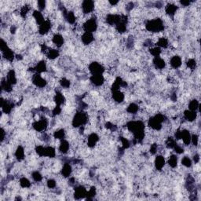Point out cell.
Here are the masks:
<instances>
[{
    "label": "cell",
    "mask_w": 201,
    "mask_h": 201,
    "mask_svg": "<svg viewBox=\"0 0 201 201\" xmlns=\"http://www.w3.org/2000/svg\"><path fill=\"white\" fill-rule=\"evenodd\" d=\"M145 28L149 31L160 32L164 29V26H163V22L161 19L156 18L154 20H149L145 24Z\"/></svg>",
    "instance_id": "1"
},
{
    "label": "cell",
    "mask_w": 201,
    "mask_h": 201,
    "mask_svg": "<svg viewBox=\"0 0 201 201\" xmlns=\"http://www.w3.org/2000/svg\"><path fill=\"white\" fill-rule=\"evenodd\" d=\"M88 120V116L87 113L83 112H79L76 114L74 116L73 120H72V125L74 127H80L82 126H84V124H87Z\"/></svg>",
    "instance_id": "2"
},
{
    "label": "cell",
    "mask_w": 201,
    "mask_h": 201,
    "mask_svg": "<svg viewBox=\"0 0 201 201\" xmlns=\"http://www.w3.org/2000/svg\"><path fill=\"white\" fill-rule=\"evenodd\" d=\"M83 29L85 31V32H91L93 33L96 31L98 28V24H97L96 19L91 18L87 20L83 25Z\"/></svg>",
    "instance_id": "3"
},
{
    "label": "cell",
    "mask_w": 201,
    "mask_h": 201,
    "mask_svg": "<svg viewBox=\"0 0 201 201\" xmlns=\"http://www.w3.org/2000/svg\"><path fill=\"white\" fill-rule=\"evenodd\" d=\"M89 70L92 75H102L105 72V68L100 63L92 62L89 65Z\"/></svg>",
    "instance_id": "4"
},
{
    "label": "cell",
    "mask_w": 201,
    "mask_h": 201,
    "mask_svg": "<svg viewBox=\"0 0 201 201\" xmlns=\"http://www.w3.org/2000/svg\"><path fill=\"white\" fill-rule=\"evenodd\" d=\"M33 128L36 131H39V132H42V131H45L48 126V122L47 120L45 118H42L40 120H37L33 124Z\"/></svg>",
    "instance_id": "5"
},
{
    "label": "cell",
    "mask_w": 201,
    "mask_h": 201,
    "mask_svg": "<svg viewBox=\"0 0 201 201\" xmlns=\"http://www.w3.org/2000/svg\"><path fill=\"white\" fill-rule=\"evenodd\" d=\"M87 190L84 186L79 185L76 187L75 188V192H74V197L76 199H81L83 198L87 197Z\"/></svg>",
    "instance_id": "6"
},
{
    "label": "cell",
    "mask_w": 201,
    "mask_h": 201,
    "mask_svg": "<svg viewBox=\"0 0 201 201\" xmlns=\"http://www.w3.org/2000/svg\"><path fill=\"white\" fill-rule=\"evenodd\" d=\"M32 82H33V83L36 87H39V88H43V87L46 86V79H43L39 74L34 75L33 78H32Z\"/></svg>",
    "instance_id": "7"
},
{
    "label": "cell",
    "mask_w": 201,
    "mask_h": 201,
    "mask_svg": "<svg viewBox=\"0 0 201 201\" xmlns=\"http://www.w3.org/2000/svg\"><path fill=\"white\" fill-rule=\"evenodd\" d=\"M82 9L85 14L92 13L94 9V2L93 1H84L82 3Z\"/></svg>",
    "instance_id": "8"
},
{
    "label": "cell",
    "mask_w": 201,
    "mask_h": 201,
    "mask_svg": "<svg viewBox=\"0 0 201 201\" xmlns=\"http://www.w3.org/2000/svg\"><path fill=\"white\" fill-rule=\"evenodd\" d=\"M51 29V22L50 20H45L43 24L39 25V33L42 35H44L47 34Z\"/></svg>",
    "instance_id": "9"
},
{
    "label": "cell",
    "mask_w": 201,
    "mask_h": 201,
    "mask_svg": "<svg viewBox=\"0 0 201 201\" xmlns=\"http://www.w3.org/2000/svg\"><path fill=\"white\" fill-rule=\"evenodd\" d=\"M91 82L96 87H101L105 83V78L102 75H92L91 77Z\"/></svg>",
    "instance_id": "10"
},
{
    "label": "cell",
    "mask_w": 201,
    "mask_h": 201,
    "mask_svg": "<svg viewBox=\"0 0 201 201\" xmlns=\"http://www.w3.org/2000/svg\"><path fill=\"white\" fill-rule=\"evenodd\" d=\"M98 141H99V137H98V135L95 133L91 134V135H89L88 138H87V145L91 148L94 147Z\"/></svg>",
    "instance_id": "11"
},
{
    "label": "cell",
    "mask_w": 201,
    "mask_h": 201,
    "mask_svg": "<svg viewBox=\"0 0 201 201\" xmlns=\"http://www.w3.org/2000/svg\"><path fill=\"white\" fill-rule=\"evenodd\" d=\"M181 139L185 145H188L191 143V135H190L189 131H187V130H182L181 131Z\"/></svg>",
    "instance_id": "12"
},
{
    "label": "cell",
    "mask_w": 201,
    "mask_h": 201,
    "mask_svg": "<svg viewBox=\"0 0 201 201\" xmlns=\"http://www.w3.org/2000/svg\"><path fill=\"white\" fill-rule=\"evenodd\" d=\"M72 172V168L68 163H65L64 166H63L62 169H61V174L63 177L68 178L71 176V174Z\"/></svg>",
    "instance_id": "13"
},
{
    "label": "cell",
    "mask_w": 201,
    "mask_h": 201,
    "mask_svg": "<svg viewBox=\"0 0 201 201\" xmlns=\"http://www.w3.org/2000/svg\"><path fill=\"white\" fill-rule=\"evenodd\" d=\"M94 38L93 33L91 32H84L81 37V40L85 45H89L94 41Z\"/></svg>",
    "instance_id": "14"
},
{
    "label": "cell",
    "mask_w": 201,
    "mask_h": 201,
    "mask_svg": "<svg viewBox=\"0 0 201 201\" xmlns=\"http://www.w3.org/2000/svg\"><path fill=\"white\" fill-rule=\"evenodd\" d=\"M153 65H155L156 68L163 69L166 66V63H165L164 60L161 58L160 57H154V59H153Z\"/></svg>",
    "instance_id": "15"
},
{
    "label": "cell",
    "mask_w": 201,
    "mask_h": 201,
    "mask_svg": "<svg viewBox=\"0 0 201 201\" xmlns=\"http://www.w3.org/2000/svg\"><path fill=\"white\" fill-rule=\"evenodd\" d=\"M165 165L164 157L163 156H157L155 160V167L158 170H161Z\"/></svg>",
    "instance_id": "16"
},
{
    "label": "cell",
    "mask_w": 201,
    "mask_h": 201,
    "mask_svg": "<svg viewBox=\"0 0 201 201\" xmlns=\"http://www.w3.org/2000/svg\"><path fill=\"white\" fill-rule=\"evenodd\" d=\"M69 148H70V145H69V142L68 141L65 140V139L61 141L59 148H58L60 153H63V154H66L68 152V150H69Z\"/></svg>",
    "instance_id": "17"
},
{
    "label": "cell",
    "mask_w": 201,
    "mask_h": 201,
    "mask_svg": "<svg viewBox=\"0 0 201 201\" xmlns=\"http://www.w3.org/2000/svg\"><path fill=\"white\" fill-rule=\"evenodd\" d=\"M52 41L54 44L57 47H61L64 44V38H63L62 35H61L60 34H55V35L53 36V39Z\"/></svg>",
    "instance_id": "18"
},
{
    "label": "cell",
    "mask_w": 201,
    "mask_h": 201,
    "mask_svg": "<svg viewBox=\"0 0 201 201\" xmlns=\"http://www.w3.org/2000/svg\"><path fill=\"white\" fill-rule=\"evenodd\" d=\"M181 58L179 56H174L170 58V64L172 68H178L181 65Z\"/></svg>",
    "instance_id": "19"
},
{
    "label": "cell",
    "mask_w": 201,
    "mask_h": 201,
    "mask_svg": "<svg viewBox=\"0 0 201 201\" xmlns=\"http://www.w3.org/2000/svg\"><path fill=\"white\" fill-rule=\"evenodd\" d=\"M184 118L188 122H192L196 119V112H192L190 110L185 111Z\"/></svg>",
    "instance_id": "20"
},
{
    "label": "cell",
    "mask_w": 201,
    "mask_h": 201,
    "mask_svg": "<svg viewBox=\"0 0 201 201\" xmlns=\"http://www.w3.org/2000/svg\"><path fill=\"white\" fill-rule=\"evenodd\" d=\"M24 156H25V153H24V148L22 146L19 145L15 151V157L17 158L18 161H21L24 159Z\"/></svg>",
    "instance_id": "21"
},
{
    "label": "cell",
    "mask_w": 201,
    "mask_h": 201,
    "mask_svg": "<svg viewBox=\"0 0 201 201\" xmlns=\"http://www.w3.org/2000/svg\"><path fill=\"white\" fill-rule=\"evenodd\" d=\"M113 98L115 100V102H118V103H121L124 102V94L121 91H113Z\"/></svg>",
    "instance_id": "22"
},
{
    "label": "cell",
    "mask_w": 201,
    "mask_h": 201,
    "mask_svg": "<svg viewBox=\"0 0 201 201\" xmlns=\"http://www.w3.org/2000/svg\"><path fill=\"white\" fill-rule=\"evenodd\" d=\"M32 16L35 18V21H36L37 24H39L40 25L41 24H43L45 21L44 17H43V13H41L40 11H38V10H35L32 13Z\"/></svg>",
    "instance_id": "23"
},
{
    "label": "cell",
    "mask_w": 201,
    "mask_h": 201,
    "mask_svg": "<svg viewBox=\"0 0 201 201\" xmlns=\"http://www.w3.org/2000/svg\"><path fill=\"white\" fill-rule=\"evenodd\" d=\"M6 79L9 83H11L12 85H14V84L17 83V77H16V74H15V72L13 70V69L8 72L7 76H6Z\"/></svg>",
    "instance_id": "24"
},
{
    "label": "cell",
    "mask_w": 201,
    "mask_h": 201,
    "mask_svg": "<svg viewBox=\"0 0 201 201\" xmlns=\"http://www.w3.org/2000/svg\"><path fill=\"white\" fill-rule=\"evenodd\" d=\"M35 72L37 73H42V72H44L46 71V64L44 61H39L38 64L36 65V66L34 68Z\"/></svg>",
    "instance_id": "25"
},
{
    "label": "cell",
    "mask_w": 201,
    "mask_h": 201,
    "mask_svg": "<svg viewBox=\"0 0 201 201\" xmlns=\"http://www.w3.org/2000/svg\"><path fill=\"white\" fill-rule=\"evenodd\" d=\"M54 102L57 104V105H59L61 106V105L65 103V96L63 95L62 93L61 92H57L54 96Z\"/></svg>",
    "instance_id": "26"
},
{
    "label": "cell",
    "mask_w": 201,
    "mask_h": 201,
    "mask_svg": "<svg viewBox=\"0 0 201 201\" xmlns=\"http://www.w3.org/2000/svg\"><path fill=\"white\" fill-rule=\"evenodd\" d=\"M46 55H47L49 59L54 60L59 56V51L55 50V49H48V50L46 52Z\"/></svg>",
    "instance_id": "27"
},
{
    "label": "cell",
    "mask_w": 201,
    "mask_h": 201,
    "mask_svg": "<svg viewBox=\"0 0 201 201\" xmlns=\"http://www.w3.org/2000/svg\"><path fill=\"white\" fill-rule=\"evenodd\" d=\"M65 19H66V20L68 21V23H69V24H75V22H76V15H75V13H74L73 12H72V11L68 12V13H65Z\"/></svg>",
    "instance_id": "28"
},
{
    "label": "cell",
    "mask_w": 201,
    "mask_h": 201,
    "mask_svg": "<svg viewBox=\"0 0 201 201\" xmlns=\"http://www.w3.org/2000/svg\"><path fill=\"white\" fill-rule=\"evenodd\" d=\"M178 9V6L173 4H168L167 6H166V13H167L169 16H174L175 14L176 11Z\"/></svg>",
    "instance_id": "29"
},
{
    "label": "cell",
    "mask_w": 201,
    "mask_h": 201,
    "mask_svg": "<svg viewBox=\"0 0 201 201\" xmlns=\"http://www.w3.org/2000/svg\"><path fill=\"white\" fill-rule=\"evenodd\" d=\"M56 156L55 149L52 146H47L46 147V152H45V156H47L49 158H54Z\"/></svg>",
    "instance_id": "30"
},
{
    "label": "cell",
    "mask_w": 201,
    "mask_h": 201,
    "mask_svg": "<svg viewBox=\"0 0 201 201\" xmlns=\"http://www.w3.org/2000/svg\"><path fill=\"white\" fill-rule=\"evenodd\" d=\"M156 46L160 47V48H167L168 46V40L164 38V37H162V38H160L158 39V41L156 42Z\"/></svg>",
    "instance_id": "31"
},
{
    "label": "cell",
    "mask_w": 201,
    "mask_h": 201,
    "mask_svg": "<svg viewBox=\"0 0 201 201\" xmlns=\"http://www.w3.org/2000/svg\"><path fill=\"white\" fill-rule=\"evenodd\" d=\"M199 108V103L197 100H192L191 102L188 104V109L190 111H192V112H196L197 109Z\"/></svg>",
    "instance_id": "32"
},
{
    "label": "cell",
    "mask_w": 201,
    "mask_h": 201,
    "mask_svg": "<svg viewBox=\"0 0 201 201\" xmlns=\"http://www.w3.org/2000/svg\"><path fill=\"white\" fill-rule=\"evenodd\" d=\"M54 138L58 139V140H63L65 138V131L64 129H60L57 130L54 132Z\"/></svg>",
    "instance_id": "33"
},
{
    "label": "cell",
    "mask_w": 201,
    "mask_h": 201,
    "mask_svg": "<svg viewBox=\"0 0 201 201\" xmlns=\"http://www.w3.org/2000/svg\"><path fill=\"white\" fill-rule=\"evenodd\" d=\"M138 110H139L138 105H136V104L135 103L130 104V105H128L127 109V113H131V114H136Z\"/></svg>",
    "instance_id": "34"
},
{
    "label": "cell",
    "mask_w": 201,
    "mask_h": 201,
    "mask_svg": "<svg viewBox=\"0 0 201 201\" xmlns=\"http://www.w3.org/2000/svg\"><path fill=\"white\" fill-rule=\"evenodd\" d=\"M167 163L169 164V166L172 168H174L177 167L178 164V158L176 156V155H171L169 159H168V162Z\"/></svg>",
    "instance_id": "35"
},
{
    "label": "cell",
    "mask_w": 201,
    "mask_h": 201,
    "mask_svg": "<svg viewBox=\"0 0 201 201\" xmlns=\"http://www.w3.org/2000/svg\"><path fill=\"white\" fill-rule=\"evenodd\" d=\"M176 145H177V142H176L175 138H174L172 137L168 138L167 140L166 141V147L167 149H174Z\"/></svg>",
    "instance_id": "36"
},
{
    "label": "cell",
    "mask_w": 201,
    "mask_h": 201,
    "mask_svg": "<svg viewBox=\"0 0 201 201\" xmlns=\"http://www.w3.org/2000/svg\"><path fill=\"white\" fill-rule=\"evenodd\" d=\"M20 185L24 188H29L31 185V183L27 178L23 177L20 179Z\"/></svg>",
    "instance_id": "37"
},
{
    "label": "cell",
    "mask_w": 201,
    "mask_h": 201,
    "mask_svg": "<svg viewBox=\"0 0 201 201\" xmlns=\"http://www.w3.org/2000/svg\"><path fill=\"white\" fill-rule=\"evenodd\" d=\"M161 52H162V50H161V49L160 48V47H158V46H155V47H153V48L150 49V54L154 57H160Z\"/></svg>",
    "instance_id": "38"
},
{
    "label": "cell",
    "mask_w": 201,
    "mask_h": 201,
    "mask_svg": "<svg viewBox=\"0 0 201 201\" xmlns=\"http://www.w3.org/2000/svg\"><path fill=\"white\" fill-rule=\"evenodd\" d=\"M31 178L36 182H39L43 179V176H42V174L39 171H34L33 173L31 174Z\"/></svg>",
    "instance_id": "39"
},
{
    "label": "cell",
    "mask_w": 201,
    "mask_h": 201,
    "mask_svg": "<svg viewBox=\"0 0 201 201\" xmlns=\"http://www.w3.org/2000/svg\"><path fill=\"white\" fill-rule=\"evenodd\" d=\"M181 164L185 167H190L192 166V160L188 156H185L181 160Z\"/></svg>",
    "instance_id": "40"
},
{
    "label": "cell",
    "mask_w": 201,
    "mask_h": 201,
    "mask_svg": "<svg viewBox=\"0 0 201 201\" xmlns=\"http://www.w3.org/2000/svg\"><path fill=\"white\" fill-rule=\"evenodd\" d=\"M60 84H61V87H63V88L68 89L70 87L71 83L66 78H63V79H61V81H60Z\"/></svg>",
    "instance_id": "41"
},
{
    "label": "cell",
    "mask_w": 201,
    "mask_h": 201,
    "mask_svg": "<svg viewBox=\"0 0 201 201\" xmlns=\"http://www.w3.org/2000/svg\"><path fill=\"white\" fill-rule=\"evenodd\" d=\"M196 66V62L194 59H189L187 61V67L189 68L191 70H194Z\"/></svg>",
    "instance_id": "42"
},
{
    "label": "cell",
    "mask_w": 201,
    "mask_h": 201,
    "mask_svg": "<svg viewBox=\"0 0 201 201\" xmlns=\"http://www.w3.org/2000/svg\"><path fill=\"white\" fill-rule=\"evenodd\" d=\"M46 184H47V187H48L49 188H54L57 186V182H56V181L54 180V179H49L47 182H46Z\"/></svg>",
    "instance_id": "43"
},
{
    "label": "cell",
    "mask_w": 201,
    "mask_h": 201,
    "mask_svg": "<svg viewBox=\"0 0 201 201\" xmlns=\"http://www.w3.org/2000/svg\"><path fill=\"white\" fill-rule=\"evenodd\" d=\"M198 142H199V136L197 135H192L191 136V142L193 144V145L197 146Z\"/></svg>",
    "instance_id": "44"
},
{
    "label": "cell",
    "mask_w": 201,
    "mask_h": 201,
    "mask_svg": "<svg viewBox=\"0 0 201 201\" xmlns=\"http://www.w3.org/2000/svg\"><path fill=\"white\" fill-rule=\"evenodd\" d=\"M173 149L174 150V152H175L176 153H178V154H181V153H184V149H183L182 146L179 145L178 144L174 146Z\"/></svg>",
    "instance_id": "45"
},
{
    "label": "cell",
    "mask_w": 201,
    "mask_h": 201,
    "mask_svg": "<svg viewBox=\"0 0 201 201\" xmlns=\"http://www.w3.org/2000/svg\"><path fill=\"white\" fill-rule=\"evenodd\" d=\"M37 4H38V8L40 12L46 8V2L45 1H39Z\"/></svg>",
    "instance_id": "46"
},
{
    "label": "cell",
    "mask_w": 201,
    "mask_h": 201,
    "mask_svg": "<svg viewBox=\"0 0 201 201\" xmlns=\"http://www.w3.org/2000/svg\"><path fill=\"white\" fill-rule=\"evenodd\" d=\"M157 150H158V145L156 144H153L150 147V153L151 154H156L157 153Z\"/></svg>",
    "instance_id": "47"
},
{
    "label": "cell",
    "mask_w": 201,
    "mask_h": 201,
    "mask_svg": "<svg viewBox=\"0 0 201 201\" xmlns=\"http://www.w3.org/2000/svg\"><path fill=\"white\" fill-rule=\"evenodd\" d=\"M193 161L195 163H197L199 161V154H196L195 156H193Z\"/></svg>",
    "instance_id": "48"
}]
</instances>
